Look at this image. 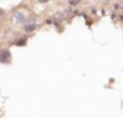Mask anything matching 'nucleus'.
Masks as SVG:
<instances>
[{"instance_id": "obj_1", "label": "nucleus", "mask_w": 123, "mask_h": 118, "mask_svg": "<svg viewBox=\"0 0 123 118\" xmlns=\"http://www.w3.org/2000/svg\"><path fill=\"white\" fill-rule=\"evenodd\" d=\"M11 22L14 24V25H24L26 22V14L21 11H13L11 13V17H9Z\"/></svg>"}, {"instance_id": "obj_2", "label": "nucleus", "mask_w": 123, "mask_h": 118, "mask_svg": "<svg viewBox=\"0 0 123 118\" xmlns=\"http://www.w3.org/2000/svg\"><path fill=\"white\" fill-rule=\"evenodd\" d=\"M37 28H38V24L36 22V19H34V17L26 20V22L22 25V30H24L26 34H30V33H33V32H36Z\"/></svg>"}, {"instance_id": "obj_3", "label": "nucleus", "mask_w": 123, "mask_h": 118, "mask_svg": "<svg viewBox=\"0 0 123 118\" xmlns=\"http://www.w3.org/2000/svg\"><path fill=\"white\" fill-rule=\"evenodd\" d=\"M12 62V54L9 49H0V63L1 64H9Z\"/></svg>"}, {"instance_id": "obj_4", "label": "nucleus", "mask_w": 123, "mask_h": 118, "mask_svg": "<svg viewBox=\"0 0 123 118\" xmlns=\"http://www.w3.org/2000/svg\"><path fill=\"white\" fill-rule=\"evenodd\" d=\"M26 43H28V37H25V35L17 37L16 39L13 41V45H14V46H21V47H24V46H26Z\"/></svg>"}, {"instance_id": "obj_5", "label": "nucleus", "mask_w": 123, "mask_h": 118, "mask_svg": "<svg viewBox=\"0 0 123 118\" xmlns=\"http://www.w3.org/2000/svg\"><path fill=\"white\" fill-rule=\"evenodd\" d=\"M67 3H68V5L71 8H74V7H77V5L81 4V0H67Z\"/></svg>"}, {"instance_id": "obj_6", "label": "nucleus", "mask_w": 123, "mask_h": 118, "mask_svg": "<svg viewBox=\"0 0 123 118\" xmlns=\"http://www.w3.org/2000/svg\"><path fill=\"white\" fill-rule=\"evenodd\" d=\"M5 16V11L3 9V8H0V19H1V17H4Z\"/></svg>"}, {"instance_id": "obj_7", "label": "nucleus", "mask_w": 123, "mask_h": 118, "mask_svg": "<svg viewBox=\"0 0 123 118\" xmlns=\"http://www.w3.org/2000/svg\"><path fill=\"white\" fill-rule=\"evenodd\" d=\"M49 1H50V0H38V3H39V4H47Z\"/></svg>"}, {"instance_id": "obj_8", "label": "nucleus", "mask_w": 123, "mask_h": 118, "mask_svg": "<svg viewBox=\"0 0 123 118\" xmlns=\"http://www.w3.org/2000/svg\"><path fill=\"white\" fill-rule=\"evenodd\" d=\"M106 1H107V3H111V1H113V0H106Z\"/></svg>"}, {"instance_id": "obj_9", "label": "nucleus", "mask_w": 123, "mask_h": 118, "mask_svg": "<svg viewBox=\"0 0 123 118\" xmlns=\"http://www.w3.org/2000/svg\"><path fill=\"white\" fill-rule=\"evenodd\" d=\"M121 1H122V3H121V4H122V7H123V0H121Z\"/></svg>"}]
</instances>
